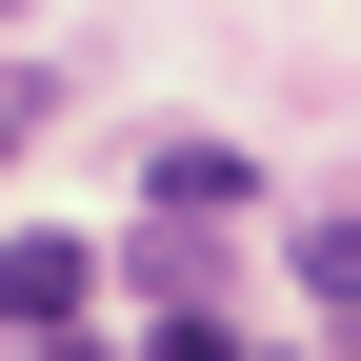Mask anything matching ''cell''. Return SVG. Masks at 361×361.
<instances>
[{
  "label": "cell",
  "instance_id": "obj_1",
  "mask_svg": "<svg viewBox=\"0 0 361 361\" xmlns=\"http://www.w3.org/2000/svg\"><path fill=\"white\" fill-rule=\"evenodd\" d=\"M80 301H101V261H80V241H0V322H40V341H61Z\"/></svg>",
  "mask_w": 361,
  "mask_h": 361
},
{
  "label": "cell",
  "instance_id": "obj_2",
  "mask_svg": "<svg viewBox=\"0 0 361 361\" xmlns=\"http://www.w3.org/2000/svg\"><path fill=\"white\" fill-rule=\"evenodd\" d=\"M301 281H322V301H361V221H301Z\"/></svg>",
  "mask_w": 361,
  "mask_h": 361
},
{
  "label": "cell",
  "instance_id": "obj_3",
  "mask_svg": "<svg viewBox=\"0 0 361 361\" xmlns=\"http://www.w3.org/2000/svg\"><path fill=\"white\" fill-rule=\"evenodd\" d=\"M141 361H241V341H221V322H141Z\"/></svg>",
  "mask_w": 361,
  "mask_h": 361
},
{
  "label": "cell",
  "instance_id": "obj_4",
  "mask_svg": "<svg viewBox=\"0 0 361 361\" xmlns=\"http://www.w3.org/2000/svg\"><path fill=\"white\" fill-rule=\"evenodd\" d=\"M40 361H80V341H40Z\"/></svg>",
  "mask_w": 361,
  "mask_h": 361
}]
</instances>
